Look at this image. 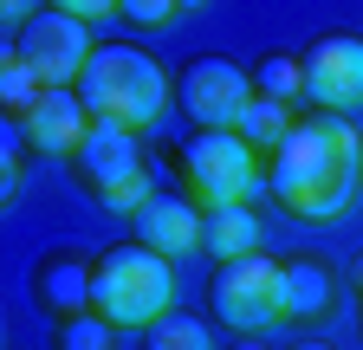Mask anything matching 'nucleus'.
<instances>
[{
	"label": "nucleus",
	"instance_id": "5",
	"mask_svg": "<svg viewBox=\"0 0 363 350\" xmlns=\"http://www.w3.org/2000/svg\"><path fill=\"white\" fill-rule=\"evenodd\" d=\"M214 318L234 324V331H272L286 318V259H266V253H247V259H227L220 279H214Z\"/></svg>",
	"mask_w": 363,
	"mask_h": 350
},
{
	"label": "nucleus",
	"instance_id": "14",
	"mask_svg": "<svg viewBox=\"0 0 363 350\" xmlns=\"http://www.w3.org/2000/svg\"><path fill=\"white\" fill-rule=\"evenodd\" d=\"M39 292H45L52 312L78 318V312H91V266H78V259H52V266L39 273Z\"/></svg>",
	"mask_w": 363,
	"mask_h": 350
},
{
	"label": "nucleus",
	"instance_id": "24",
	"mask_svg": "<svg viewBox=\"0 0 363 350\" xmlns=\"http://www.w3.org/2000/svg\"><path fill=\"white\" fill-rule=\"evenodd\" d=\"M39 13V0H0V26H26Z\"/></svg>",
	"mask_w": 363,
	"mask_h": 350
},
{
	"label": "nucleus",
	"instance_id": "4",
	"mask_svg": "<svg viewBox=\"0 0 363 350\" xmlns=\"http://www.w3.org/2000/svg\"><path fill=\"white\" fill-rule=\"evenodd\" d=\"M182 175L201 195V208H234L259 188V156L240 130H195V143L182 149Z\"/></svg>",
	"mask_w": 363,
	"mask_h": 350
},
{
	"label": "nucleus",
	"instance_id": "9",
	"mask_svg": "<svg viewBox=\"0 0 363 350\" xmlns=\"http://www.w3.org/2000/svg\"><path fill=\"white\" fill-rule=\"evenodd\" d=\"M20 137L39 149V156H78L84 137H91V111L78 91H39L33 111L20 117Z\"/></svg>",
	"mask_w": 363,
	"mask_h": 350
},
{
	"label": "nucleus",
	"instance_id": "27",
	"mask_svg": "<svg viewBox=\"0 0 363 350\" xmlns=\"http://www.w3.org/2000/svg\"><path fill=\"white\" fill-rule=\"evenodd\" d=\"M240 350H266V344H259V337H247V344H240Z\"/></svg>",
	"mask_w": 363,
	"mask_h": 350
},
{
	"label": "nucleus",
	"instance_id": "23",
	"mask_svg": "<svg viewBox=\"0 0 363 350\" xmlns=\"http://www.w3.org/2000/svg\"><path fill=\"white\" fill-rule=\"evenodd\" d=\"M20 201V156H0V208Z\"/></svg>",
	"mask_w": 363,
	"mask_h": 350
},
{
	"label": "nucleus",
	"instance_id": "11",
	"mask_svg": "<svg viewBox=\"0 0 363 350\" xmlns=\"http://www.w3.org/2000/svg\"><path fill=\"white\" fill-rule=\"evenodd\" d=\"M78 162H84L91 182H98V195L150 169V162H143V143H136V130H117V123H91V137H84Z\"/></svg>",
	"mask_w": 363,
	"mask_h": 350
},
{
	"label": "nucleus",
	"instance_id": "15",
	"mask_svg": "<svg viewBox=\"0 0 363 350\" xmlns=\"http://www.w3.org/2000/svg\"><path fill=\"white\" fill-rule=\"evenodd\" d=\"M234 130H240V137H247L253 149H279V143L292 137V111H286V104H272V98H259V91H253V104L240 111V123H234Z\"/></svg>",
	"mask_w": 363,
	"mask_h": 350
},
{
	"label": "nucleus",
	"instance_id": "7",
	"mask_svg": "<svg viewBox=\"0 0 363 350\" xmlns=\"http://www.w3.org/2000/svg\"><path fill=\"white\" fill-rule=\"evenodd\" d=\"M298 65H305V98L318 111H331V117L363 111V39L357 33H325Z\"/></svg>",
	"mask_w": 363,
	"mask_h": 350
},
{
	"label": "nucleus",
	"instance_id": "2",
	"mask_svg": "<svg viewBox=\"0 0 363 350\" xmlns=\"http://www.w3.org/2000/svg\"><path fill=\"white\" fill-rule=\"evenodd\" d=\"M169 72L136 52V46H98L78 78V98L91 111V123H117V130H150L169 111Z\"/></svg>",
	"mask_w": 363,
	"mask_h": 350
},
{
	"label": "nucleus",
	"instance_id": "8",
	"mask_svg": "<svg viewBox=\"0 0 363 350\" xmlns=\"http://www.w3.org/2000/svg\"><path fill=\"white\" fill-rule=\"evenodd\" d=\"M175 91H182V111H189L201 130H234L240 111L253 104V78L234 59H195L175 78Z\"/></svg>",
	"mask_w": 363,
	"mask_h": 350
},
{
	"label": "nucleus",
	"instance_id": "28",
	"mask_svg": "<svg viewBox=\"0 0 363 350\" xmlns=\"http://www.w3.org/2000/svg\"><path fill=\"white\" fill-rule=\"evenodd\" d=\"M357 292H363V259H357Z\"/></svg>",
	"mask_w": 363,
	"mask_h": 350
},
{
	"label": "nucleus",
	"instance_id": "6",
	"mask_svg": "<svg viewBox=\"0 0 363 350\" xmlns=\"http://www.w3.org/2000/svg\"><path fill=\"white\" fill-rule=\"evenodd\" d=\"M20 59H26V72L45 84V91H78V78H84V65H91V33H84V20H72V13H59V7H39L26 26H20V46H13Z\"/></svg>",
	"mask_w": 363,
	"mask_h": 350
},
{
	"label": "nucleus",
	"instance_id": "19",
	"mask_svg": "<svg viewBox=\"0 0 363 350\" xmlns=\"http://www.w3.org/2000/svg\"><path fill=\"white\" fill-rule=\"evenodd\" d=\"M150 195H156V182H150V169H143V175H130V182H117V188H104L98 201H104L111 214H130V221H136V208H143Z\"/></svg>",
	"mask_w": 363,
	"mask_h": 350
},
{
	"label": "nucleus",
	"instance_id": "25",
	"mask_svg": "<svg viewBox=\"0 0 363 350\" xmlns=\"http://www.w3.org/2000/svg\"><path fill=\"white\" fill-rule=\"evenodd\" d=\"M0 156H13V130H7V117H0Z\"/></svg>",
	"mask_w": 363,
	"mask_h": 350
},
{
	"label": "nucleus",
	"instance_id": "17",
	"mask_svg": "<svg viewBox=\"0 0 363 350\" xmlns=\"http://www.w3.org/2000/svg\"><path fill=\"white\" fill-rule=\"evenodd\" d=\"M143 350H214V337H208V324H201V318L169 312V318H156V324H150V344H143Z\"/></svg>",
	"mask_w": 363,
	"mask_h": 350
},
{
	"label": "nucleus",
	"instance_id": "16",
	"mask_svg": "<svg viewBox=\"0 0 363 350\" xmlns=\"http://www.w3.org/2000/svg\"><path fill=\"white\" fill-rule=\"evenodd\" d=\"M253 91H259V98H272V104H292V98H305V65H298V59H286V52L259 59V72H253Z\"/></svg>",
	"mask_w": 363,
	"mask_h": 350
},
{
	"label": "nucleus",
	"instance_id": "12",
	"mask_svg": "<svg viewBox=\"0 0 363 350\" xmlns=\"http://www.w3.org/2000/svg\"><path fill=\"white\" fill-rule=\"evenodd\" d=\"M201 253H214V259H247V253H259L253 208L247 201H234V208H201Z\"/></svg>",
	"mask_w": 363,
	"mask_h": 350
},
{
	"label": "nucleus",
	"instance_id": "3",
	"mask_svg": "<svg viewBox=\"0 0 363 350\" xmlns=\"http://www.w3.org/2000/svg\"><path fill=\"white\" fill-rule=\"evenodd\" d=\"M175 305V259L150 247H111L91 266V312L111 331H150Z\"/></svg>",
	"mask_w": 363,
	"mask_h": 350
},
{
	"label": "nucleus",
	"instance_id": "18",
	"mask_svg": "<svg viewBox=\"0 0 363 350\" xmlns=\"http://www.w3.org/2000/svg\"><path fill=\"white\" fill-rule=\"evenodd\" d=\"M39 91H45V84H39L33 72H26V59L0 46V111H20V117H26Z\"/></svg>",
	"mask_w": 363,
	"mask_h": 350
},
{
	"label": "nucleus",
	"instance_id": "1",
	"mask_svg": "<svg viewBox=\"0 0 363 350\" xmlns=\"http://www.w3.org/2000/svg\"><path fill=\"white\" fill-rule=\"evenodd\" d=\"M363 182V143L350 117L318 111L311 123H292V137L272 149V201L292 221H337Z\"/></svg>",
	"mask_w": 363,
	"mask_h": 350
},
{
	"label": "nucleus",
	"instance_id": "20",
	"mask_svg": "<svg viewBox=\"0 0 363 350\" xmlns=\"http://www.w3.org/2000/svg\"><path fill=\"white\" fill-rule=\"evenodd\" d=\"M182 7H189V0H123L117 13H123V20H136V26H169Z\"/></svg>",
	"mask_w": 363,
	"mask_h": 350
},
{
	"label": "nucleus",
	"instance_id": "26",
	"mask_svg": "<svg viewBox=\"0 0 363 350\" xmlns=\"http://www.w3.org/2000/svg\"><path fill=\"white\" fill-rule=\"evenodd\" d=\"M292 350H331V344H318V337H311V344H292Z\"/></svg>",
	"mask_w": 363,
	"mask_h": 350
},
{
	"label": "nucleus",
	"instance_id": "10",
	"mask_svg": "<svg viewBox=\"0 0 363 350\" xmlns=\"http://www.w3.org/2000/svg\"><path fill=\"white\" fill-rule=\"evenodd\" d=\"M136 247H150L162 259H189L201 253V208L182 195H150L136 208Z\"/></svg>",
	"mask_w": 363,
	"mask_h": 350
},
{
	"label": "nucleus",
	"instance_id": "22",
	"mask_svg": "<svg viewBox=\"0 0 363 350\" xmlns=\"http://www.w3.org/2000/svg\"><path fill=\"white\" fill-rule=\"evenodd\" d=\"M52 7H59V13H72V20H84V26H91V20H111V13H117V7H123V0H52Z\"/></svg>",
	"mask_w": 363,
	"mask_h": 350
},
{
	"label": "nucleus",
	"instance_id": "13",
	"mask_svg": "<svg viewBox=\"0 0 363 350\" xmlns=\"http://www.w3.org/2000/svg\"><path fill=\"white\" fill-rule=\"evenodd\" d=\"M337 298V279L318 259H286V318H325Z\"/></svg>",
	"mask_w": 363,
	"mask_h": 350
},
{
	"label": "nucleus",
	"instance_id": "21",
	"mask_svg": "<svg viewBox=\"0 0 363 350\" xmlns=\"http://www.w3.org/2000/svg\"><path fill=\"white\" fill-rule=\"evenodd\" d=\"M65 350H111V324L91 312V318H72L65 324Z\"/></svg>",
	"mask_w": 363,
	"mask_h": 350
}]
</instances>
